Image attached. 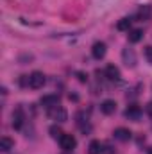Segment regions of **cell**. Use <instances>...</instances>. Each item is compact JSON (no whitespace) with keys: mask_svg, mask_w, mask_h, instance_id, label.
Returning <instances> with one entry per match:
<instances>
[{"mask_svg":"<svg viewBox=\"0 0 152 154\" xmlns=\"http://www.w3.org/2000/svg\"><path fill=\"white\" fill-rule=\"evenodd\" d=\"M59 145H61V149L65 151V152H72L74 149L77 147V140L74 134H63L61 138H59Z\"/></svg>","mask_w":152,"mask_h":154,"instance_id":"1","label":"cell"},{"mask_svg":"<svg viewBox=\"0 0 152 154\" xmlns=\"http://www.w3.org/2000/svg\"><path fill=\"white\" fill-rule=\"evenodd\" d=\"M114 138L118 140V142H129L131 140V136H132V133L129 131V129H125V127H118V129H114Z\"/></svg>","mask_w":152,"mask_h":154,"instance_id":"7","label":"cell"},{"mask_svg":"<svg viewBox=\"0 0 152 154\" xmlns=\"http://www.w3.org/2000/svg\"><path fill=\"white\" fill-rule=\"evenodd\" d=\"M125 116H127L129 120H134V122H138V120H140V116H141V109H140L136 104H131V106L125 109Z\"/></svg>","mask_w":152,"mask_h":154,"instance_id":"8","label":"cell"},{"mask_svg":"<svg viewBox=\"0 0 152 154\" xmlns=\"http://www.w3.org/2000/svg\"><path fill=\"white\" fill-rule=\"evenodd\" d=\"M41 106L43 108H47V109H50V108H54V106H57L59 104V97L57 95H45V97H41Z\"/></svg>","mask_w":152,"mask_h":154,"instance_id":"6","label":"cell"},{"mask_svg":"<svg viewBox=\"0 0 152 154\" xmlns=\"http://www.w3.org/2000/svg\"><path fill=\"white\" fill-rule=\"evenodd\" d=\"M102 154H114L113 147H109V145H104V147H102Z\"/></svg>","mask_w":152,"mask_h":154,"instance_id":"19","label":"cell"},{"mask_svg":"<svg viewBox=\"0 0 152 154\" xmlns=\"http://www.w3.org/2000/svg\"><path fill=\"white\" fill-rule=\"evenodd\" d=\"M100 111H102L104 115H113L114 111H116V102L111 100V99L104 100V102L100 104Z\"/></svg>","mask_w":152,"mask_h":154,"instance_id":"9","label":"cell"},{"mask_svg":"<svg viewBox=\"0 0 152 154\" xmlns=\"http://www.w3.org/2000/svg\"><path fill=\"white\" fill-rule=\"evenodd\" d=\"M50 134H52V138H57V140H59V138H61L65 133L61 131V127H57V125H52V127H50Z\"/></svg>","mask_w":152,"mask_h":154,"instance_id":"17","label":"cell"},{"mask_svg":"<svg viewBox=\"0 0 152 154\" xmlns=\"http://www.w3.org/2000/svg\"><path fill=\"white\" fill-rule=\"evenodd\" d=\"M66 154H72V152H66Z\"/></svg>","mask_w":152,"mask_h":154,"instance_id":"22","label":"cell"},{"mask_svg":"<svg viewBox=\"0 0 152 154\" xmlns=\"http://www.w3.org/2000/svg\"><path fill=\"white\" fill-rule=\"evenodd\" d=\"M131 18H122L120 22H118V25H116V29L118 31H129V27H131Z\"/></svg>","mask_w":152,"mask_h":154,"instance_id":"16","label":"cell"},{"mask_svg":"<svg viewBox=\"0 0 152 154\" xmlns=\"http://www.w3.org/2000/svg\"><path fill=\"white\" fill-rule=\"evenodd\" d=\"M77 75H79V81H82V82L86 81V77H84V74H77Z\"/></svg>","mask_w":152,"mask_h":154,"instance_id":"21","label":"cell"},{"mask_svg":"<svg viewBox=\"0 0 152 154\" xmlns=\"http://www.w3.org/2000/svg\"><path fill=\"white\" fill-rule=\"evenodd\" d=\"M48 116H50L52 120H56V122H66V120H68V113H66V109H65L63 106H59V104L48 109Z\"/></svg>","mask_w":152,"mask_h":154,"instance_id":"2","label":"cell"},{"mask_svg":"<svg viewBox=\"0 0 152 154\" xmlns=\"http://www.w3.org/2000/svg\"><path fill=\"white\" fill-rule=\"evenodd\" d=\"M22 124H23V113H22L20 108H16L14 113H13V127H14V129H20Z\"/></svg>","mask_w":152,"mask_h":154,"instance_id":"10","label":"cell"},{"mask_svg":"<svg viewBox=\"0 0 152 154\" xmlns=\"http://www.w3.org/2000/svg\"><path fill=\"white\" fill-rule=\"evenodd\" d=\"M150 14H152L150 5H141V7L138 9V18H140V20H149Z\"/></svg>","mask_w":152,"mask_h":154,"instance_id":"13","label":"cell"},{"mask_svg":"<svg viewBox=\"0 0 152 154\" xmlns=\"http://www.w3.org/2000/svg\"><path fill=\"white\" fill-rule=\"evenodd\" d=\"M141 38H143V31H141V29H132V31H129V41H131V43H138Z\"/></svg>","mask_w":152,"mask_h":154,"instance_id":"15","label":"cell"},{"mask_svg":"<svg viewBox=\"0 0 152 154\" xmlns=\"http://www.w3.org/2000/svg\"><path fill=\"white\" fill-rule=\"evenodd\" d=\"M145 57H147V61L152 65V47H147L145 48Z\"/></svg>","mask_w":152,"mask_h":154,"instance_id":"18","label":"cell"},{"mask_svg":"<svg viewBox=\"0 0 152 154\" xmlns=\"http://www.w3.org/2000/svg\"><path fill=\"white\" fill-rule=\"evenodd\" d=\"M91 54H93L95 59H102V57L106 56V43H102V41L93 43V47H91Z\"/></svg>","mask_w":152,"mask_h":154,"instance_id":"5","label":"cell"},{"mask_svg":"<svg viewBox=\"0 0 152 154\" xmlns=\"http://www.w3.org/2000/svg\"><path fill=\"white\" fill-rule=\"evenodd\" d=\"M147 113L152 116V102H149V104H147Z\"/></svg>","mask_w":152,"mask_h":154,"instance_id":"20","label":"cell"},{"mask_svg":"<svg viewBox=\"0 0 152 154\" xmlns=\"http://www.w3.org/2000/svg\"><path fill=\"white\" fill-rule=\"evenodd\" d=\"M102 143L99 142V140H93V142H90V147H88V152L90 154H100L102 152Z\"/></svg>","mask_w":152,"mask_h":154,"instance_id":"14","label":"cell"},{"mask_svg":"<svg viewBox=\"0 0 152 154\" xmlns=\"http://www.w3.org/2000/svg\"><path fill=\"white\" fill-rule=\"evenodd\" d=\"M13 147H14V142L11 138H7V136H2L0 138V151L2 152H9Z\"/></svg>","mask_w":152,"mask_h":154,"instance_id":"11","label":"cell"},{"mask_svg":"<svg viewBox=\"0 0 152 154\" xmlns=\"http://www.w3.org/2000/svg\"><path fill=\"white\" fill-rule=\"evenodd\" d=\"M45 82H47V79H45V75H43L41 72H32V74L29 75V86H31L32 90H39V88H43Z\"/></svg>","mask_w":152,"mask_h":154,"instance_id":"3","label":"cell"},{"mask_svg":"<svg viewBox=\"0 0 152 154\" xmlns=\"http://www.w3.org/2000/svg\"><path fill=\"white\" fill-rule=\"evenodd\" d=\"M106 75H108V79H111V81H116V79H120V70H118V66H114V65H109V66L106 68Z\"/></svg>","mask_w":152,"mask_h":154,"instance_id":"12","label":"cell"},{"mask_svg":"<svg viewBox=\"0 0 152 154\" xmlns=\"http://www.w3.org/2000/svg\"><path fill=\"white\" fill-rule=\"evenodd\" d=\"M122 59H123V63H125L127 66H134V65H136V52H134L132 48H123Z\"/></svg>","mask_w":152,"mask_h":154,"instance_id":"4","label":"cell"}]
</instances>
